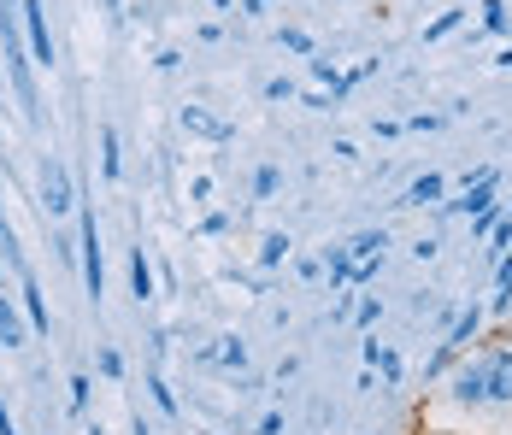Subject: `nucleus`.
<instances>
[{"label":"nucleus","mask_w":512,"mask_h":435,"mask_svg":"<svg viewBox=\"0 0 512 435\" xmlns=\"http://www.w3.org/2000/svg\"><path fill=\"white\" fill-rule=\"evenodd\" d=\"M495 224H501V206H495V212H477V218H471V242H489Z\"/></svg>","instance_id":"obj_23"},{"label":"nucleus","mask_w":512,"mask_h":435,"mask_svg":"<svg viewBox=\"0 0 512 435\" xmlns=\"http://www.w3.org/2000/svg\"><path fill=\"white\" fill-rule=\"evenodd\" d=\"M277 183H283V171H277V165H259V171H254V200H271Z\"/></svg>","instance_id":"obj_20"},{"label":"nucleus","mask_w":512,"mask_h":435,"mask_svg":"<svg viewBox=\"0 0 512 435\" xmlns=\"http://www.w3.org/2000/svg\"><path fill=\"white\" fill-rule=\"evenodd\" d=\"M442 189H448V183H442L436 171H424V177H412V183H407V200H401V206H436Z\"/></svg>","instance_id":"obj_9"},{"label":"nucleus","mask_w":512,"mask_h":435,"mask_svg":"<svg viewBox=\"0 0 512 435\" xmlns=\"http://www.w3.org/2000/svg\"><path fill=\"white\" fill-rule=\"evenodd\" d=\"M183 130L201 136V142H230V136H236V130H230L218 112H206V106H183Z\"/></svg>","instance_id":"obj_7"},{"label":"nucleus","mask_w":512,"mask_h":435,"mask_svg":"<svg viewBox=\"0 0 512 435\" xmlns=\"http://www.w3.org/2000/svg\"><path fill=\"white\" fill-rule=\"evenodd\" d=\"M12 271H24V253H18V242H12V224L0 218V283H6Z\"/></svg>","instance_id":"obj_17"},{"label":"nucleus","mask_w":512,"mask_h":435,"mask_svg":"<svg viewBox=\"0 0 512 435\" xmlns=\"http://www.w3.org/2000/svg\"><path fill=\"white\" fill-rule=\"evenodd\" d=\"M18 283H24V312H30V324H36V330H48V300H42V289H36L30 265L18 271Z\"/></svg>","instance_id":"obj_11"},{"label":"nucleus","mask_w":512,"mask_h":435,"mask_svg":"<svg viewBox=\"0 0 512 435\" xmlns=\"http://www.w3.org/2000/svg\"><path fill=\"white\" fill-rule=\"evenodd\" d=\"M89 406V377H71V412H83Z\"/></svg>","instance_id":"obj_28"},{"label":"nucleus","mask_w":512,"mask_h":435,"mask_svg":"<svg viewBox=\"0 0 512 435\" xmlns=\"http://www.w3.org/2000/svg\"><path fill=\"white\" fill-rule=\"evenodd\" d=\"M477 12H483V30H489V36H512V6L507 0H483Z\"/></svg>","instance_id":"obj_14"},{"label":"nucleus","mask_w":512,"mask_h":435,"mask_svg":"<svg viewBox=\"0 0 512 435\" xmlns=\"http://www.w3.org/2000/svg\"><path fill=\"white\" fill-rule=\"evenodd\" d=\"M495 189H501V177H495V183H471V189H465L460 200H448L442 212H448V218H477V212H495Z\"/></svg>","instance_id":"obj_6"},{"label":"nucleus","mask_w":512,"mask_h":435,"mask_svg":"<svg viewBox=\"0 0 512 435\" xmlns=\"http://www.w3.org/2000/svg\"><path fill=\"white\" fill-rule=\"evenodd\" d=\"M224 230H230V218H224V212H212V218H201V236H224Z\"/></svg>","instance_id":"obj_30"},{"label":"nucleus","mask_w":512,"mask_h":435,"mask_svg":"<svg viewBox=\"0 0 512 435\" xmlns=\"http://www.w3.org/2000/svg\"><path fill=\"white\" fill-rule=\"evenodd\" d=\"M277 42H283V48H289V53H307V59H312V53H318V48H312V36H307V30H283Z\"/></svg>","instance_id":"obj_24"},{"label":"nucleus","mask_w":512,"mask_h":435,"mask_svg":"<svg viewBox=\"0 0 512 435\" xmlns=\"http://www.w3.org/2000/svg\"><path fill=\"white\" fill-rule=\"evenodd\" d=\"M448 394H454V406H489V394H483V359H460L454 377H448Z\"/></svg>","instance_id":"obj_5"},{"label":"nucleus","mask_w":512,"mask_h":435,"mask_svg":"<svg viewBox=\"0 0 512 435\" xmlns=\"http://www.w3.org/2000/svg\"><path fill=\"white\" fill-rule=\"evenodd\" d=\"M465 18H471V12H465V6H448V12H436V18H430V24H424V42H442V36H448V30H460Z\"/></svg>","instance_id":"obj_16"},{"label":"nucleus","mask_w":512,"mask_h":435,"mask_svg":"<svg viewBox=\"0 0 512 435\" xmlns=\"http://www.w3.org/2000/svg\"><path fill=\"white\" fill-rule=\"evenodd\" d=\"M483 394H489V406H512V347L483 353Z\"/></svg>","instance_id":"obj_4"},{"label":"nucleus","mask_w":512,"mask_h":435,"mask_svg":"<svg viewBox=\"0 0 512 435\" xmlns=\"http://www.w3.org/2000/svg\"><path fill=\"white\" fill-rule=\"evenodd\" d=\"M495 65H501V71H512V48H507V53H495Z\"/></svg>","instance_id":"obj_34"},{"label":"nucleus","mask_w":512,"mask_h":435,"mask_svg":"<svg viewBox=\"0 0 512 435\" xmlns=\"http://www.w3.org/2000/svg\"><path fill=\"white\" fill-rule=\"evenodd\" d=\"M289 253H295V242H289V236H283V230H271V236H265V242H259V265H265V271H277V265H283V259H289Z\"/></svg>","instance_id":"obj_15"},{"label":"nucleus","mask_w":512,"mask_h":435,"mask_svg":"<svg viewBox=\"0 0 512 435\" xmlns=\"http://www.w3.org/2000/svg\"><path fill=\"white\" fill-rule=\"evenodd\" d=\"M148 388H154V406H159V412H165V418H177V394L165 388V377H159V371L148 377Z\"/></svg>","instance_id":"obj_21"},{"label":"nucleus","mask_w":512,"mask_h":435,"mask_svg":"<svg viewBox=\"0 0 512 435\" xmlns=\"http://www.w3.org/2000/svg\"><path fill=\"white\" fill-rule=\"evenodd\" d=\"M42 206H48V218H65L71 206H77V183H71V171H65V159H42Z\"/></svg>","instance_id":"obj_3"},{"label":"nucleus","mask_w":512,"mask_h":435,"mask_svg":"<svg viewBox=\"0 0 512 435\" xmlns=\"http://www.w3.org/2000/svg\"><path fill=\"white\" fill-rule=\"evenodd\" d=\"M101 177L106 183L124 177V153H118V130H112V124H101Z\"/></svg>","instance_id":"obj_10"},{"label":"nucleus","mask_w":512,"mask_h":435,"mask_svg":"<svg viewBox=\"0 0 512 435\" xmlns=\"http://www.w3.org/2000/svg\"><path fill=\"white\" fill-rule=\"evenodd\" d=\"M307 65H312V77H318V83H330V95H336V83H342V71H336V59H330V53H312Z\"/></svg>","instance_id":"obj_19"},{"label":"nucleus","mask_w":512,"mask_h":435,"mask_svg":"<svg viewBox=\"0 0 512 435\" xmlns=\"http://www.w3.org/2000/svg\"><path fill=\"white\" fill-rule=\"evenodd\" d=\"M0 435H18L12 430V418H6V406H0Z\"/></svg>","instance_id":"obj_33"},{"label":"nucleus","mask_w":512,"mask_h":435,"mask_svg":"<svg viewBox=\"0 0 512 435\" xmlns=\"http://www.w3.org/2000/svg\"><path fill=\"white\" fill-rule=\"evenodd\" d=\"M283 430V412H265V418H259V430L254 435H277Z\"/></svg>","instance_id":"obj_31"},{"label":"nucleus","mask_w":512,"mask_h":435,"mask_svg":"<svg viewBox=\"0 0 512 435\" xmlns=\"http://www.w3.org/2000/svg\"><path fill=\"white\" fill-rule=\"evenodd\" d=\"M77 247H83V289L89 300L101 306V289H106V271H101V224H95V206L77 194Z\"/></svg>","instance_id":"obj_1"},{"label":"nucleus","mask_w":512,"mask_h":435,"mask_svg":"<svg viewBox=\"0 0 512 435\" xmlns=\"http://www.w3.org/2000/svg\"><path fill=\"white\" fill-rule=\"evenodd\" d=\"M18 341H24V318H18L12 294L0 289V347H18Z\"/></svg>","instance_id":"obj_13"},{"label":"nucleus","mask_w":512,"mask_h":435,"mask_svg":"<svg viewBox=\"0 0 512 435\" xmlns=\"http://www.w3.org/2000/svg\"><path fill=\"white\" fill-rule=\"evenodd\" d=\"M0 183H6V171H0Z\"/></svg>","instance_id":"obj_38"},{"label":"nucleus","mask_w":512,"mask_h":435,"mask_svg":"<svg viewBox=\"0 0 512 435\" xmlns=\"http://www.w3.org/2000/svg\"><path fill=\"white\" fill-rule=\"evenodd\" d=\"M495 289L512 294V253H501V265H495Z\"/></svg>","instance_id":"obj_27"},{"label":"nucleus","mask_w":512,"mask_h":435,"mask_svg":"<svg viewBox=\"0 0 512 435\" xmlns=\"http://www.w3.org/2000/svg\"><path fill=\"white\" fill-rule=\"evenodd\" d=\"M265 100H295V83H289V77H271V83H265Z\"/></svg>","instance_id":"obj_25"},{"label":"nucleus","mask_w":512,"mask_h":435,"mask_svg":"<svg viewBox=\"0 0 512 435\" xmlns=\"http://www.w3.org/2000/svg\"><path fill=\"white\" fill-rule=\"evenodd\" d=\"M501 218H507V224H512V206H507V212H501Z\"/></svg>","instance_id":"obj_37"},{"label":"nucleus","mask_w":512,"mask_h":435,"mask_svg":"<svg viewBox=\"0 0 512 435\" xmlns=\"http://www.w3.org/2000/svg\"><path fill=\"white\" fill-rule=\"evenodd\" d=\"M265 6H271V0H242V12H248V18H259Z\"/></svg>","instance_id":"obj_32"},{"label":"nucleus","mask_w":512,"mask_h":435,"mask_svg":"<svg viewBox=\"0 0 512 435\" xmlns=\"http://www.w3.org/2000/svg\"><path fill=\"white\" fill-rule=\"evenodd\" d=\"M206 6H218V12H230V0H206Z\"/></svg>","instance_id":"obj_35"},{"label":"nucleus","mask_w":512,"mask_h":435,"mask_svg":"<svg viewBox=\"0 0 512 435\" xmlns=\"http://www.w3.org/2000/svg\"><path fill=\"white\" fill-rule=\"evenodd\" d=\"M101 371H106V377H124V359H118V347H101Z\"/></svg>","instance_id":"obj_29"},{"label":"nucleus","mask_w":512,"mask_h":435,"mask_svg":"<svg viewBox=\"0 0 512 435\" xmlns=\"http://www.w3.org/2000/svg\"><path fill=\"white\" fill-rule=\"evenodd\" d=\"M436 253H442V236H418L412 242V259H436Z\"/></svg>","instance_id":"obj_26"},{"label":"nucleus","mask_w":512,"mask_h":435,"mask_svg":"<svg viewBox=\"0 0 512 435\" xmlns=\"http://www.w3.org/2000/svg\"><path fill=\"white\" fill-rule=\"evenodd\" d=\"M201 365H224V371H242V365H248V341H242V336H218L212 347H201Z\"/></svg>","instance_id":"obj_8"},{"label":"nucleus","mask_w":512,"mask_h":435,"mask_svg":"<svg viewBox=\"0 0 512 435\" xmlns=\"http://www.w3.org/2000/svg\"><path fill=\"white\" fill-rule=\"evenodd\" d=\"M106 12H112V18H118V0H106Z\"/></svg>","instance_id":"obj_36"},{"label":"nucleus","mask_w":512,"mask_h":435,"mask_svg":"<svg viewBox=\"0 0 512 435\" xmlns=\"http://www.w3.org/2000/svg\"><path fill=\"white\" fill-rule=\"evenodd\" d=\"M130 294H136V300H154V265H148L142 247L130 253Z\"/></svg>","instance_id":"obj_12"},{"label":"nucleus","mask_w":512,"mask_h":435,"mask_svg":"<svg viewBox=\"0 0 512 435\" xmlns=\"http://www.w3.org/2000/svg\"><path fill=\"white\" fill-rule=\"evenodd\" d=\"M365 365H377V371H383L389 383H401V359H395V353H389L383 341H365Z\"/></svg>","instance_id":"obj_18"},{"label":"nucleus","mask_w":512,"mask_h":435,"mask_svg":"<svg viewBox=\"0 0 512 435\" xmlns=\"http://www.w3.org/2000/svg\"><path fill=\"white\" fill-rule=\"evenodd\" d=\"M354 318L365 324V330H371V324L383 318V300H377V294H365V300H354Z\"/></svg>","instance_id":"obj_22"},{"label":"nucleus","mask_w":512,"mask_h":435,"mask_svg":"<svg viewBox=\"0 0 512 435\" xmlns=\"http://www.w3.org/2000/svg\"><path fill=\"white\" fill-rule=\"evenodd\" d=\"M18 24H24V48L36 71H53V30H48V0H18Z\"/></svg>","instance_id":"obj_2"}]
</instances>
